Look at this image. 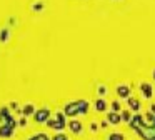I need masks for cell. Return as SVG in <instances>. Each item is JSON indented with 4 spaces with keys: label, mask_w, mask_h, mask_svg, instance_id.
Returning a JSON list of instances; mask_svg holds the SVG:
<instances>
[{
    "label": "cell",
    "mask_w": 155,
    "mask_h": 140,
    "mask_svg": "<svg viewBox=\"0 0 155 140\" xmlns=\"http://www.w3.org/2000/svg\"><path fill=\"white\" fill-rule=\"evenodd\" d=\"M88 110V103L85 102V100H75V102L68 103L67 107H65V115L68 117H75L77 113H87Z\"/></svg>",
    "instance_id": "6da1fadb"
},
{
    "label": "cell",
    "mask_w": 155,
    "mask_h": 140,
    "mask_svg": "<svg viewBox=\"0 0 155 140\" xmlns=\"http://www.w3.org/2000/svg\"><path fill=\"white\" fill-rule=\"evenodd\" d=\"M134 130H135V132H137L143 140H155V125H152V127L137 125V127H134Z\"/></svg>",
    "instance_id": "7a4b0ae2"
},
{
    "label": "cell",
    "mask_w": 155,
    "mask_h": 140,
    "mask_svg": "<svg viewBox=\"0 0 155 140\" xmlns=\"http://www.w3.org/2000/svg\"><path fill=\"white\" fill-rule=\"evenodd\" d=\"M34 118L37 123H44L47 122L48 118H50V110L48 108H42V110H37V112L34 113Z\"/></svg>",
    "instance_id": "3957f363"
},
{
    "label": "cell",
    "mask_w": 155,
    "mask_h": 140,
    "mask_svg": "<svg viewBox=\"0 0 155 140\" xmlns=\"http://www.w3.org/2000/svg\"><path fill=\"white\" fill-rule=\"evenodd\" d=\"M15 125H0V137L2 138H8V137L12 135V132H14Z\"/></svg>",
    "instance_id": "277c9868"
},
{
    "label": "cell",
    "mask_w": 155,
    "mask_h": 140,
    "mask_svg": "<svg viewBox=\"0 0 155 140\" xmlns=\"http://www.w3.org/2000/svg\"><path fill=\"white\" fill-rule=\"evenodd\" d=\"M140 90H142V93H143V97L145 98H152V95H153V90H152V85L150 83H140Z\"/></svg>",
    "instance_id": "5b68a950"
},
{
    "label": "cell",
    "mask_w": 155,
    "mask_h": 140,
    "mask_svg": "<svg viewBox=\"0 0 155 140\" xmlns=\"http://www.w3.org/2000/svg\"><path fill=\"white\" fill-rule=\"evenodd\" d=\"M107 120H108V123H112V125H118L120 123V113H115V112H110L107 115Z\"/></svg>",
    "instance_id": "8992f818"
},
{
    "label": "cell",
    "mask_w": 155,
    "mask_h": 140,
    "mask_svg": "<svg viewBox=\"0 0 155 140\" xmlns=\"http://www.w3.org/2000/svg\"><path fill=\"white\" fill-rule=\"evenodd\" d=\"M117 93L122 97V98H128V95H130V88H128L127 85H120V87H117Z\"/></svg>",
    "instance_id": "52a82bcc"
},
{
    "label": "cell",
    "mask_w": 155,
    "mask_h": 140,
    "mask_svg": "<svg viewBox=\"0 0 155 140\" xmlns=\"http://www.w3.org/2000/svg\"><path fill=\"white\" fill-rule=\"evenodd\" d=\"M68 127H70V130H72L74 133H80L82 128H84V127H82V123L78 122V120H72V122L68 123Z\"/></svg>",
    "instance_id": "ba28073f"
},
{
    "label": "cell",
    "mask_w": 155,
    "mask_h": 140,
    "mask_svg": "<svg viewBox=\"0 0 155 140\" xmlns=\"http://www.w3.org/2000/svg\"><path fill=\"white\" fill-rule=\"evenodd\" d=\"M128 107H130L134 112H138V110H140V102H138L137 98H132V97H128Z\"/></svg>",
    "instance_id": "9c48e42d"
},
{
    "label": "cell",
    "mask_w": 155,
    "mask_h": 140,
    "mask_svg": "<svg viewBox=\"0 0 155 140\" xmlns=\"http://www.w3.org/2000/svg\"><path fill=\"white\" fill-rule=\"evenodd\" d=\"M95 108H97V112H105V110H107V102H105L104 98H98L97 102H95Z\"/></svg>",
    "instance_id": "30bf717a"
},
{
    "label": "cell",
    "mask_w": 155,
    "mask_h": 140,
    "mask_svg": "<svg viewBox=\"0 0 155 140\" xmlns=\"http://www.w3.org/2000/svg\"><path fill=\"white\" fill-rule=\"evenodd\" d=\"M22 113H24L25 117L32 115V113H35V107L32 105V103H28V105H24V108H22Z\"/></svg>",
    "instance_id": "8fae6325"
},
{
    "label": "cell",
    "mask_w": 155,
    "mask_h": 140,
    "mask_svg": "<svg viewBox=\"0 0 155 140\" xmlns=\"http://www.w3.org/2000/svg\"><path fill=\"white\" fill-rule=\"evenodd\" d=\"M28 140H50V138H48V137L45 135V133H35V135H34V137H30Z\"/></svg>",
    "instance_id": "7c38bea8"
},
{
    "label": "cell",
    "mask_w": 155,
    "mask_h": 140,
    "mask_svg": "<svg viewBox=\"0 0 155 140\" xmlns=\"http://www.w3.org/2000/svg\"><path fill=\"white\" fill-rule=\"evenodd\" d=\"M120 110H122V107H120V103L115 100L114 103H112V112H115V113H120Z\"/></svg>",
    "instance_id": "4fadbf2b"
},
{
    "label": "cell",
    "mask_w": 155,
    "mask_h": 140,
    "mask_svg": "<svg viewBox=\"0 0 155 140\" xmlns=\"http://www.w3.org/2000/svg\"><path fill=\"white\" fill-rule=\"evenodd\" d=\"M7 37H8V30L4 28V30H2V33H0V40H2V42H5V40H7Z\"/></svg>",
    "instance_id": "5bb4252c"
},
{
    "label": "cell",
    "mask_w": 155,
    "mask_h": 140,
    "mask_svg": "<svg viewBox=\"0 0 155 140\" xmlns=\"http://www.w3.org/2000/svg\"><path fill=\"white\" fill-rule=\"evenodd\" d=\"M110 140H124V135H122V133H112Z\"/></svg>",
    "instance_id": "9a60e30c"
},
{
    "label": "cell",
    "mask_w": 155,
    "mask_h": 140,
    "mask_svg": "<svg viewBox=\"0 0 155 140\" xmlns=\"http://www.w3.org/2000/svg\"><path fill=\"white\" fill-rule=\"evenodd\" d=\"M54 140H67V137H65L64 133H58V135L54 137Z\"/></svg>",
    "instance_id": "2e32d148"
},
{
    "label": "cell",
    "mask_w": 155,
    "mask_h": 140,
    "mask_svg": "<svg viewBox=\"0 0 155 140\" xmlns=\"http://www.w3.org/2000/svg\"><path fill=\"white\" fill-rule=\"evenodd\" d=\"M120 118H124V120H130V113H128V112H124V113L120 115Z\"/></svg>",
    "instance_id": "e0dca14e"
},
{
    "label": "cell",
    "mask_w": 155,
    "mask_h": 140,
    "mask_svg": "<svg viewBox=\"0 0 155 140\" xmlns=\"http://www.w3.org/2000/svg\"><path fill=\"white\" fill-rule=\"evenodd\" d=\"M152 113H153V115H155V103H153V105H152Z\"/></svg>",
    "instance_id": "ac0fdd59"
},
{
    "label": "cell",
    "mask_w": 155,
    "mask_h": 140,
    "mask_svg": "<svg viewBox=\"0 0 155 140\" xmlns=\"http://www.w3.org/2000/svg\"><path fill=\"white\" fill-rule=\"evenodd\" d=\"M153 78H155V70H153Z\"/></svg>",
    "instance_id": "d6986e66"
}]
</instances>
